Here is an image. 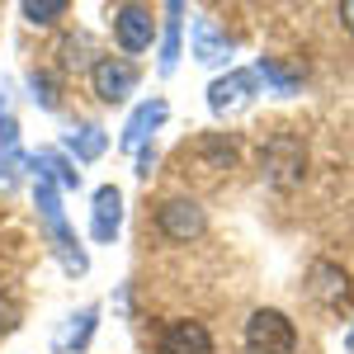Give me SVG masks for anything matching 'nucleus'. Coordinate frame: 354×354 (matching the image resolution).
<instances>
[{
    "mask_svg": "<svg viewBox=\"0 0 354 354\" xmlns=\"http://www.w3.org/2000/svg\"><path fill=\"white\" fill-rule=\"evenodd\" d=\"M33 208H38V218H43V227H48V241H53L62 270H66V274H85V270H90V260H85V250L76 245L71 227H66L62 194H57V185L48 180V175H33Z\"/></svg>",
    "mask_w": 354,
    "mask_h": 354,
    "instance_id": "nucleus-1",
    "label": "nucleus"
},
{
    "mask_svg": "<svg viewBox=\"0 0 354 354\" xmlns=\"http://www.w3.org/2000/svg\"><path fill=\"white\" fill-rule=\"evenodd\" d=\"M293 350H298V330H293V322L283 312H274V307L250 312V322H245V354H293Z\"/></svg>",
    "mask_w": 354,
    "mask_h": 354,
    "instance_id": "nucleus-2",
    "label": "nucleus"
},
{
    "mask_svg": "<svg viewBox=\"0 0 354 354\" xmlns=\"http://www.w3.org/2000/svg\"><path fill=\"white\" fill-rule=\"evenodd\" d=\"M90 81H95V95H100L104 104H123L137 90V66L123 62V57H100L95 71H90Z\"/></svg>",
    "mask_w": 354,
    "mask_h": 354,
    "instance_id": "nucleus-3",
    "label": "nucleus"
},
{
    "mask_svg": "<svg viewBox=\"0 0 354 354\" xmlns=\"http://www.w3.org/2000/svg\"><path fill=\"white\" fill-rule=\"evenodd\" d=\"M151 33H156V19H151L147 5H118L113 10V38H118L123 53H147Z\"/></svg>",
    "mask_w": 354,
    "mask_h": 354,
    "instance_id": "nucleus-4",
    "label": "nucleus"
},
{
    "mask_svg": "<svg viewBox=\"0 0 354 354\" xmlns=\"http://www.w3.org/2000/svg\"><path fill=\"white\" fill-rule=\"evenodd\" d=\"M156 222H161V232L170 241H194V236H203V208H198L194 198H165Z\"/></svg>",
    "mask_w": 354,
    "mask_h": 354,
    "instance_id": "nucleus-5",
    "label": "nucleus"
},
{
    "mask_svg": "<svg viewBox=\"0 0 354 354\" xmlns=\"http://www.w3.org/2000/svg\"><path fill=\"white\" fill-rule=\"evenodd\" d=\"M250 95H255V71H227V76H218V81L208 85V109L236 113L250 104Z\"/></svg>",
    "mask_w": 354,
    "mask_h": 354,
    "instance_id": "nucleus-6",
    "label": "nucleus"
},
{
    "mask_svg": "<svg viewBox=\"0 0 354 354\" xmlns=\"http://www.w3.org/2000/svg\"><path fill=\"white\" fill-rule=\"evenodd\" d=\"M302 165H307V151L293 137H274L270 147H265V170H270L274 185H293L302 175Z\"/></svg>",
    "mask_w": 354,
    "mask_h": 354,
    "instance_id": "nucleus-7",
    "label": "nucleus"
},
{
    "mask_svg": "<svg viewBox=\"0 0 354 354\" xmlns=\"http://www.w3.org/2000/svg\"><path fill=\"white\" fill-rule=\"evenodd\" d=\"M307 293L322 302V307H340V302L350 298V279L340 265H330V260H317L312 270H307Z\"/></svg>",
    "mask_w": 354,
    "mask_h": 354,
    "instance_id": "nucleus-8",
    "label": "nucleus"
},
{
    "mask_svg": "<svg viewBox=\"0 0 354 354\" xmlns=\"http://www.w3.org/2000/svg\"><path fill=\"white\" fill-rule=\"evenodd\" d=\"M118 227H123V194L104 185V189H95V213H90V232H95V241L109 245L118 236Z\"/></svg>",
    "mask_w": 354,
    "mask_h": 354,
    "instance_id": "nucleus-9",
    "label": "nucleus"
},
{
    "mask_svg": "<svg viewBox=\"0 0 354 354\" xmlns=\"http://www.w3.org/2000/svg\"><path fill=\"white\" fill-rule=\"evenodd\" d=\"M165 113H170V109H165V100H147V104H137L133 118H128V128H123V147H128V151H142L147 137L165 123Z\"/></svg>",
    "mask_w": 354,
    "mask_h": 354,
    "instance_id": "nucleus-10",
    "label": "nucleus"
},
{
    "mask_svg": "<svg viewBox=\"0 0 354 354\" xmlns=\"http://www.w3.org/2000/svg\"><path fill=\"white\" fill-rule=\"evenodd\" d=\"M161 354H213V335L198 322H175L161 335Z\"/></svg>",
    "mask_w": 354,
    "mask_h": 354,
    "instance_id": "nucleus-11",
    "label": "nucleus"
},
{
    "mask_svg": "<svg viewBox=\"0 0 354 354\" xmlns=\"http://www.w3.org/2000/svg\"><path fill=\"white\" fill-rule=\"evenodd\" d=\"M194 57L203 66H222L232 57V43H227V33H218L213 19H194Z\"/></svg>",
    "mask_w": 354,
    "mask_h": 354,
    "instance_id": "nucleus-12",
    "label": "nucleus"
},
{
    "mask_svg": "<svg viewBox=\"0 0 354 354\" xmlns=\"http://www.w3.org/2000/svg\"><path fill=\"white\" fill-rule=\"evenodd\" d=\"M28 165H33V175H48L57 189H81V170H71V161L57 151H38Z\"/></svg>",
    "mask_w": 354,
    "mask_h": 354,
    "instance_id": "nucleus-13",
    "label": "nucleus"
},
{
    "mask_svg": "<svg viewBox=\"0 0 354 354\" xmlns=\"http://www.w3.org/2000/svg\"><path fill=\"white\" fill-rule=\"evenodd\" d=\"M19 165H24L19 161V123L5 113V118H0V185H5V189L15 185V170H19Z\"/></svg>",
    "mask_w": 354,
    "mask_h": 354,
    "instance_id": "nucleus-14",
    "label": "nucleus"
},
{
    "mask_svg": "<svg viewBox=\"0 0 354 354\" xmlns=\"http://www.w3.org/2000/svg\"><path fill=\"white\" fill-rule=\"evenodd\" d=\"M95 317H100V312H95V307H85V312H76V317H71V322H66V326L57 330L53 350H57V354H71V350H81L85 340H90V335H95Z\"/></svg>",
    "mask_w": 354,
    "mask_h": 354,
    "instance_id": "nucleus-15",
    "label": "nucleus"
},
{
    "mask_svg": "<svg viewBox=\"0 0 354 354\" xmlns=\"http://www.w3.org/2000/svg\"><path fill=\"white\" fill-rule=\"evenodd\" d=\"M104 147H109V137H104V128H95V123H85L81 133H66V151L76 161H100Z\"/></svg>",
    "mask_w": 354,
    "mask_h": 354,
    "instance_id": "nucleus-16",
    "label": "nucleus"
},
{
    "mask_svg": "<svg viewBox=\"0 0 354 354\" xmlns=\"http://www.w3.org/2000/svg\"><path fill=\"white\" fill-rule=\"evenodd\" d=\"M165 15H170V19H165V38H161V71L170 76V71H175V62H180V15H185V5H180V0H170V5H165Z\"/></svg>",
    "mask_w": 354,
    "mask_h": 354,
    "instance_id": "nucleus-17",
    "label": "nucleus"
},
{
    "mask_svg": "<svg viewBox=\"0 0 354 354\" xmlns=\"http://www.w3.org/2000/svg\"><path fill=\"white\" fill-rule=\"evenodd\" d=\"M66 15V0H24V19L28 24H53Z\"/></svg>",
    "mask_w": 354,
    "mask_h": 354,
    "instance_id": "nucleus-18",
    "label": "nucleus"
},
{
    "mask_svg": "<svg viewBox=\"0 0 354 354\" xmlns=\"http://www.w3.org/2000/svg\"><path fill=\"white\" fill-rule=\"evenodd\" d=\"M260 76H265L279 95H293V90H298V76H293V71H283L274 57H260Z\"/></svg>",
    "mask_w": 354,
    "mask_h": 354,
    "instance_id": "nucleus-19",
    "label": "nucleus"
},
{
    "mask_svg": "<svg viewBox=\"0 0 354 354\" xmlns=\"http://www.w3.org/2000/svg\"><path fill=\"white\" fill-rule=\"evenodd\" d=\"M28 85H33V100H38L43 109H57V85H53V76H48V71H33V76H28Z\"/></svg>",
    "mask_w": 354,
    "mask_h": 354,
    "instance_id": "nucleus-20",
    "label": "nucleus"
},
{
    "mask_svg": "<svg viewBox=\"0 0 354 354\" xmlns=\"http://www.w3.org/2000/svg\"><path fill=\"white\" fill-rule=\"evenodd\" d=\"M15 326H19V302L0 293V335H10Z\"/></svg>",
    "mask_w": 354,
    "mask_h": 354,
    "instance_id": "nucleus-21",
    "label": "nucleus"
},
{
    "mask_svg": "<svg viewBox=\"0 0 354 354\" xmlns=\"http://www.w3.org/2000/svg\"><path fill=\"white\" fill-rule=\"evenodd\" d=\"M151 165H156V151H142L137 156V175H151Z\"/></svg>",
    "mask_w": 354,
    "mask_h": 354,
    "instance_id": "nucleus-22",
    "label": "nucleus"
},
{
    "mask_svg": "<svg viewBox=\"0 0 354 354\" xmlns=\"http://www.w3.org/2000/svg\"><path fill=\"white\" fill-rule=\"evenodd\" d=\"M340 19H345V28L354 33V0H345V5H340Z\"/></svg>",
    "mask_w": 354,
    "mask_h": 354,
    "instance_id": "nucleus-23",
    "label": "nucleus"
},
{
    "mask_svg": "<svg viewBox=\"0 0 354 354\" xmlns=\"http://www.w3.org/2000/svg\"><path fill=\"white\" fill-rule=\"evenodd\" d=\"M345 350H350V354H354V326H350V335H345Z\"/></svg>",
    "mask_w": 354,
    "mask_h": 354,
    "instance_id": "nucleus-24",
    "label": "nucleus"
},
{
    "mask_svg": "<svg viewBox=\"0 0 354 354\" xmlns=\"http://www.w3.org/2000/svg\"><path fill=\"white\" fill-rule=\"evenodd\" d=\"M0 118H5V95H0Z\"/></svg>",
    "mask_w": 354,
    "mask_h": 354,
    "instance_id": "nucleus-25",
    "label": "nucleus"
}]
</instances>
